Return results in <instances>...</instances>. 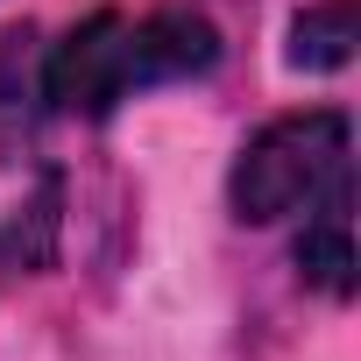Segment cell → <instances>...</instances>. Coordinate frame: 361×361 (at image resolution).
Here are the masks:
<instances>
[{"label":"cell","instance_id":"6da1fadb","mask_svg":"<svg viewBox=\"0 0 361 361\" xmlns=\"http://www.w3.org/2000/svg\"><path fill=\"white\" fill-rule=\"evenodd\" d=\"M354 163V135L340 106H305V114H276L269 128H255L234 156L227 177V206L248 227H276L312 213L333 185H347Z\"/></svg>","mask_w":361,"mask_h":361},{"label":"cell","instance_id":"5b68a950","mask_svg":"<svg viewBox=\"0 0 361 361\" xmlns=\"http://www.w3.org/2000/svg\"><path fill=\"white\" fill-rule=\"evenodd\" d=\"M57 227H64V185H57V177H43L36 199L0 220V283L57 269Z\"/></svg>","mask_w":361,"mask_h":361},{"label":"cell","instance_id":"277c9868","mask_svg":"<svg viewBox=\"0 0 361 361\" xmlns=\"http://www.w3.org/2000/svg\"><path fill=\"white\" fill-rule=\"evenodd\" d=\"M347 206H354V185H333L305 213V234H298V276L340 305L354 298V220H347Z\"/></svg>","mask_w":361,"mask_h":361},{"label":"cell","instance_id":"7a4b0ae2","mask_svg":"<svg viewBox=\"0 0 361 361\" xmlns=\"http://www.w3.org/2000/svg\"><path fill=\"white\" fill-rule=\"evenodd\" d=\"M36 92L50 114H78V121H106L121 99H135V22L99 8L78 29H64L36 71Z\"/></svg>","mask_w":361,"mask_h":361},{"label":"cell","instance_id":"8992f818","mask_svg":"<svg viewBox=\"0 0 361 361\" xmlns=\"http://www.w3.org/2000/svg\"><path fill=\"white\" fill-rule=\"evenodd\" d=\"M361 29H354V0H312L290 22V71H340L354 57Z\"/></svg>","mask_w":361,"mask_h":361},{"label":"cell","instance_id":"3957f363","mask_svg":"<svg viewBox=\"0 0 361 361\" xmlns=\"http://www.w3.org/2000/svg\"><path fill=\"white\" fill-rule=\"evenodd\" d=\"M220 64V29L192 8H163L135 22V85H177V78H199Z\"/></svg>","mask_w":361,"mask_h":361}]
</instances>
